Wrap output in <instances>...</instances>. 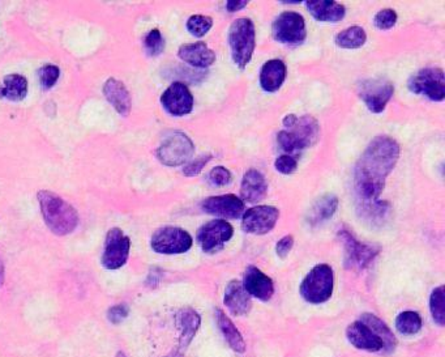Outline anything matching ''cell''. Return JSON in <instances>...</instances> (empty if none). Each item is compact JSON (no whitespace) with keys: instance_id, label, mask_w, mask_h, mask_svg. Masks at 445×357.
Segmentation results:
<instances>
[{"instance_id":"obj_14","label":"cell","mask_w":445,"mask_h":357,"mask_svg":"<svg viewBox=\"0 0 445 357\" xmlns=\"http://www.w3.org/2000/svg\"><path fill=\"white\" fill-rule=\"evenodd\" d=\"M395 93V87L388 80L371 79L360 84V96L372 113H381Z\"/></svg>"},{"instance_id":"obj_26","label":"cell","mask_w":445,"mask_h":357,"mask_svg":"<svg viewBox=\"0 0 445 357\" xmlns=\"http://www.w3.org/2000/svg\"><path fill=\"white\" fill-rule=\"evenodd\" d=\"M216 319H217L218 328L224 334L225 339L228 340V346L233 348L235 352L243 353L246 351L245 340L242 338L240 332L238 331V328H235V325L231 322V319L228 318V316L219 309L216 311Z\"/></svg>"},{"instance_id":"obj_27","label":"cell","mask_w":445,"mask_h":357,"mask_svg":"<svg viewBox=\"0 0 445 357\" xmlns=\"http://www.w3.org/2000/svg\"><path fill=\"white\" fill-rule=\"evenodd\" d=\"M180 326V348L189 347L200 328V316L192 309L182 310L178 316Z\"/></svg>"},{"instance_id":"obj_28","label":"cell","mask_w":445,"mask_h":357,"mask_svg":"<svg viewBox=\"0 0 445 357\" xmlns=\"http://www.w3.org/2000/svg\"><path fill=\"white\" fill-rule=\"evenodd\" d=\"M360 321H362L363 323H366L381 339L385 352H390V351L395 349L396 344H397L396 337L392 334V331L389 330L388 326L381 319L367 313V314H363L360 317Z\"/></svg>"},{"instance_id":"obj_24","label":"cell","mask_w":445,"mask_h":357,"mask_svg":"<svg viewBox=\"0 0 445 357\" xmlns=\"http://www.w3.org/2000/svg\"><path fill=\"white\" fill-rule=\"evenodd\" d=\"M286 79V66L280 59H271L264 63L260 72V86L269 93L277 92L282 87Z\"/></svg>"},{"instance_id":"obj_16","label":"cell","mask_w":445,"mask_h":357,"mask_svg":"<svg viewBox=\"0 0 445 357\" xmlns=\"http://www.w3.org/2000/svg\"><path fill=\"white\" fill-rule=\"evenodd\" d=\"M201 208L204 213L214 215L224 219H238L245 213V202L238 198L237 195L226 194L210 196L203 201Z\"/></svg>"},{"instance_id":"obj_46","label":"cell","mask_w":445,"mask_h":357,"mask_svg":"<svg viewBox=\"0 0 445 357\" xmlns=\"http://www.w3.org/2000/svg\"><path fill=\"white\" fill-rule=\"evenodd\" d=\"M115 357H127V356L124 355L123 352H118V353H116V356Z\"/></svg>"},{"instance_id":"obj_4","label":"cell","mask_w":445,"mask_h":357,"mask_svg":"<svg viewBox=\"0 0 445 357\" xmlns=\"http://www.w3.org/2000/svg\"><path fill=\"white\" fill-rule=\"evenodd\" d=\"M320 127L313 116H304L298 118L296 123L278 133V144L287 154H296L316 143L319 137Z\"/></svg>"},{"instance_id":"obj_3","label":"cell","mask_w":445,"mask_h":357,"mask_svg":"<svg viewBox=\"0 0 445 357\" xmlns=\"http://www.w3.org/2000/svg\"><path fill=\"white\" fill-rule=\"evenodd\" d=\"M228 45L231 57L238 67L246 68L255 51V24L251 19H237L228 29Z\"/></svg>"},{"instance_id":"obj_7","label":"cell","mask_w":445,"mask_h":357,"mask_svg":"<svg viewBox=\"0 0 445 357\" xmlns=\"http://www.w3.org/2000/svg\"><path fill=\"white\" fill-rule=\"evenodd\" d=\"M409 89L431 101H443L445 97V75L441 68L428 67L418 71L409 80Z\"/></svg>"},{"instance_id":"obj_1","label":"cell","mask_w":445,"mask_h":357,"mask_svg":"<svg viewBox=\"0 0 445 357\" xmlns=\"http://www.w3.org/2000/svg\"><path fill=\"white\" fill-rule=\"evenodd\" d=\"M399 152L397 142L385 135L376 136L364 149L354 172L355 191L363 206L379 202L385 181L397 164Z\"/></svg>"},{"instance_id":"obj_12","label":"cell","mask_w":445,"mask_h":357,"mask_svg":"<svg viewBox=\"0 0 445 357\" xmlns=\"http://www.w3.org/2000/svg\"><path fill=\"white\" fill-rule=\"evenodd\" d=\"M280 217V211L273 206H256L243 213L242 229L249 234L263 236L271 232Z\"/></svg>"},{"instance_id":"obj_22","label":"cell","mask_w":445,"mask_h":357,"mask_svg":"<svg viewBox=\"0 0 445 357\" xmlns=\"http://www.w3.org/2000/svg\"><path fill=\"white\" fill-rule=\"evenodd\" d=\"M225 305L234 316H245L248 314L252 308V299L247 293L243 284L238 280H233L228 283L225 290Z\"/></svg>"},{"instance_id":"obj_2","label":"cell","mask_w":445,"mask_h":357,"mask_svg":"<svg viewBox=\"0 0 445 357\" xmlns=\"http://www.w3.org/2000/svg\"><path fill=\"white\" fill-rule=\"evenodd\" d=\"M39 202L42 217L48 229L54 234L67 236L76 229L78 225V213L59 195L48 190H41L39 193Z\"/></svg>"},{"instance_id":"obj_34","label":"cell","mask_w":445,"mask_h":357,"mask_svg":"<svg viewBox=\"0 0 445 357\" xmlns=\"http://www.w3.org/2000/svg\"><path fill=\"white\" fill-rule=\"evenodd\" d=\"M144 48L149 57L160 55L165 48V39L162 37L161 32L158 29H153L145 36L144 39Z\"/></svg>"},{"instance_id":"obj_6","label":"cell","mask_w":445,"mask_h":357,"mask_svg":"<svg viewBox=\"0 0 445 357\" xmlns=\"http://www.w3.org/2000/svg\"><path fill=\"white\" fill-rule=\"evenodd\" d=\"M273 39L285 45H302L307 37L306 21L298 12H284L273 21Z\"/></svg>"},{"instance_id":"obj_5","label":"cell","mask_w":445,"mask_h":357,"mask_svg":"<svg viewBox=\"0 0 445 357\" xmlns=\"http://www.w3.org/2000/svg\"><path fill=\"white\" fill-rule=\"evenodd\" d=\"M334 275L331 266L317 264L307 274L301 285V295L310 304H322L331 299Z\"/></svg>"},{"instance_id":"obj_10","label":"cell","mask_w":445,"mask_h":357,"mask_svg":"<svg viewBox=\"0 0 445 357\" xmlns=\"http://www.w3.org/2000/svg\"><path fill=\"white\" fill-rule=\"evenodd\" d=\"M131 248L130 237L124 234L121 228L110 229L106 241H104V255H102V264L107 270H118L123 267L128 260Z\"/></svg>"},{"instance_id":"obj_40","label":"cell","mask_w":445,"mask_h":357,"mask_svg":"<svg viewBox=\"0 0 445 357\" xmlns=\"http://www.w3.org/2000/svg\"><path fill=\"white\" fill-rule=\"evenodd\" d=\"M127 316H128V308H127L125 305H123V304L115 305V307L110 308L109 311H107V319H109L111 323H114V325L121 323L122 321L127 318Z\"/></svg>"},{"instance_id":"obj_35","label":"cell","mask_w":445,"mask_h":357,"mask_svg":"<svg viewBox=\"0 0 445 357\" xmlns=\"http://www.w3.org/2000/svg\"><path fill=\"white\" fill-rule=\"evenodd\" d=\"M60 76V69L55 65H46L39 68V78L41 87L50 89L57 84V79Z\"/></svg>"},{"instance_id":"obj_11","label":"cell","mask_w":445,"mask_h":357,"mask_svg":"<svg viewBox=\"0 0 445 357\" xmlns=\"http://www.w3.org/2000/svg\"><path fill=\"white\" fill-rule=\"evenodd\" d=\"M234 234V229L230 222L222 219L212 220L204 224L198 232V241L203 251L208 254H214L221 250L226 242Z\"/></svg>"},{"instance_id":"obj_33","label":"cell","mask_w":445,"mask_h":357,"mask_svg":"<svg viewBox=\"0 0 445 357\" xmlns=\"http://www.w3.org/2000/svg\"><path fill=\"white\" fill-rule=\"evenodd\" d=\"M213 25V20L204 15H193L187 21V29L195 37H203Z\"/></svg>"},{"instance_id":"obj_42","label":"cell","mask_w":445,"mask_h":357,"mask_svg":"<svg viewBox=\"0 0 445 357\" xmlns=\"http://www.w3.org/2000/svg\"><path fill=\"white\" fill-rule=\"evenodd\" d=\"M247 4H248V1L246 0H228L226 1V10L228 12H237V11L243 10L245 7H247Z\"/></svg>"},{"instance_id":"obj_13","label":"cell","mask_w":445,"mask_h":357,"mask_svg":"<svg viewBox=\"0 0 445 357\" xmlns=\"http://www.w3.org/2000/svg\"><path fill=\"white\" fill-rule=\"evenodd\" d=\"M340 240L345 248V264L352 270H363L378 255V249L358 241L350 232L340 231Z\"/></svg>"},{"instance_id":"obj_36","label":"cell","mask_w":445,"mask_h":357,"mask_svg":"<svg viewBox=\"0 0 445 357\" xmlns=\"http://www.w3.org/2000/svg\"><path fill=\"white\" fill-rule=\"evenodd\" d=\"M396 22H397V13H396V11L389 10V8L379 11V12L376 13L375 19H374L375 27H376L378 29L381 30L393 28V27L396 25Z\"/></svg>"},{"instance_id":"obj_39","label":"cell","mask_w":445,"mask_h":357,"mask_svg":"<svg viewBox=\"0 0 445 357\" xmlns=\"http://www.w3.org/2000/svg\"><path fill=\"white\" fill-rule=\"evenodd\" d=\"M210 159H212V156L210 155L200 156L196 160L191 161V163H189V164L184 166L183 173H184V175H187V177H195V175H198V174H200V172L203 170V168L208 164L209 161H210Z\"/></svg>"},{"instance_id":"obj_29","label":"cell","mask_w":445,"mask_h":357,"mask_svg":"<svg viewBox=\"0 0 445 357\" xmlns=\"http://www.w3.org/2000/svg\"><path fill=\"white\" fill-rule=\"evenodd\" d=\"M338 207V199L333 194L324 195L315 206L310 213V222L313 224H320L322 222L329 220L331 216L337 211Z\"/></svg>"},{"instance_id":"obj_19","label":"cell","mask_w":445,"mask_h":357,"mask_svg":"<svg viewBox=\"0 0 445 357\" xmlns=\"http://www.w3.org/2000/svg\"><path fill=\"white\" fill-rule=\"evenodd\" d=\"M104 95L121 116H128L132 109V98L121 80L109 79L104 86Z\"/></svg>"},{"instance_id":"obj_17","label":"cell","mask_w":445,"mask_h":357,"mask_svg":"<svg viewBox=\"0 0 445 357\" xmlns=\"http://www.w3.org/2000/svg\"><path fill=\"white\" fill-rule=\"evenodd\" d=\"M242 284L249 296H254L261 301L272 299L275 293V285L272 279L255 266H249L247 269Z\"/></svg>"},{"instance_id":"obj_15","label":"cell","mask_w":445,"mask_h":357,"mask_svg":"<svg viewBox=\"0 0 445 357\" xmlns=\"http://www.w3.org/2000/svg\"><path fill=\"white\" fill-rule=\"evenodd\" d=\"M161 104L171 116H187L193 109V97L186 84L175 81L163 92Z\"/></svg>"},{"instance_id":"obj_20","label":"cell","mask_w":445,"mask_h":357,"mask_svg":"<svg viewBox=\"0 0 445 357\" xmlns=\"http://www.w3.org/2000/svg\"><path fill=\"white\" fill-rule=\"evenodd\" d=\"M268 193V182L261 172L249 169L242 180L240 199L243 202L257 203L263 201Z\"/></svg>"},{"instance_id":"obj_43","label":"cell","mask_w":445,"mask_h":357,"mask_svg":"<svg viewBox=\"0 0 445 357\" xmlns=\"http://www.w3.org/2000/svg\"><path fill=\"white\" fill-rule=\"evenodd\" d=\"M296 121H298V116H295V114H289V116H285V128H290V127H293V126L296 123Z\"/></svg>"},{"instance_id":"obj_37","label":"cell","mask_w":445,"mask_h":357,"mask_svg":"<svg viewBox=\"0 0 445 357\" xmlns=\"http://www.w3.org/2000/svg\"><path fill=\"white\" fill-rule=\"evenodd\" d=\"M209 181L214 186H225V184H230L231 173L228 169L224 168V166H216L209 173Z\"/></svg>"},{"instance_id":"obj_8","label":"cell","mask_w":445,"mask_h":357,"mask_svg":"<svg viewBox=\"0 0 445 357\" xmlns=\"http://www.w3.org/2000/svg\"><path fill=\"white\" fill-rule=\"evenodd\" d=\"M193 240L190 233L177 227H165L153 234L151 245L153 250L160 254L172 255L190 250Z\"/></svg>"},{"instance_id":"obj_30","label":"cell","mask_w":445,"mask_h":357,"mask_svg":"<svg viewBox=\"0 0 445 357\" xmlns=\"http://www.w3.org/2000/svg\"><path fill=\"white\" fill-rule=\"evenodd\" d=\"M336 45L342 48H360L366 43L367 34L362 27H350L336 36Z\"/></svg>"},{"instance_id":"obj_18","label":"cell","mask_w":445,"mask_h":357,"mask_svg":"<svg viewBox=\"0 0 445 357\" xmlns=\"http://www.w3.org/2000/svg\"><path fill=\"white\" fill-rule=\"evenodd\" d=\"M346 338L354 347L358 349L369 351V352L384 351V344L381 339L362 321L351 323L346 330Z\"/></svg>"},{"instance_id":"obj_44","label":"cell","mask_w":445,"mask_h":357,"mask_svg":"<svg viewBox=\"0 0 445 357\" xmlns=\"http://www.w3.org/2000/svg\"><path fill=\"white\" fill-rule=\"evenodd\" d=\"M3 283H4V264L0 260V287L3 285Z\"/></svg>"},{"instance_id":"obj_9","label":"cell","mask_w":445,"mask_h":357,"mask_svg":"<svg viewBox=\"0 0 445 357\" xmlns=\"http://www.w3.org/2000/svg\"><path fill=\"white\" fill-rule=\"evenodd\" d=\"M195 151V145L189 136L183 133H174L163 140L157 156L162 164L178 166L190 160Z\"/></svg>"},{"instance_id":"obj_32","label":"cell","mask_w":445,"mask_h":357,"mask_svg":"<svg viewBox=\"0 0 445 357\" xmlns=\"http://www.w3.org/2000/svg\"><path fill=\"white\" fill-rule=\"evenodd\" d=\"M444 287L440 285L431 293L430 299V309L432 318L435 319L439 326L445 325V292Z\"/></svg>"},{"instance_id":"obj_41","label":"cell","mask_w":445,"mask_h":357,"mask_svg":"<svg viewBox=\"0 0 445 357\" xmlns=\"http://www.w3.org/2000/svg\"><path fill=\"white\" fill-rule=\"evenodd\" d=\"M294 238L293 236H285L284 238H281L280 241L277 242V246H275V252L280 258H285L290 250L293 249Z\"/></svg>"},{"instance_id":"obj_25","label":"cell","mask_w":445,"mask_h":357,"mask_svg":"<svg viewBox=\"0 0 445 357\" xmlns=\"http://www.w3.org/2000/svg\"><path fill=\"white\" fill-rule=\"evenodd\" d=\"M28 95V80L25 76L13 74L7 75L3 84H0V98H8L10 101H21Z\"/></svg>"},{"instance_id":"obj_38","label":"cell","mask_w":445,"mask_h":357,"mask_svg":"<svg viewBox=\"0 0 445 357\" xmlns=\"http://www.w3.org/2000/svg\"><path fill=\"white\" fill-rule=\"evenodd\" d=\"M296 160L290 155L280 156L275 163V170L281 174H293L296 170Z\"/></svg>"},{"instance_id":"obj_21","label":"cell","mask_w":445,"mask_h":357,"mask_svg":"<svg viewBox=\"0 0 445 357\" xmlns=\"http://www.w3.org/2000/svg\"><path fill=\"white\" fill-rule=\"evenodd\" d=\"M178 55L183 62L193 67L208 68L216 62V53L204 42L183 45Z\"/></svg>"},{"instance_id":"obj_45","label":"cell","mask_w":445,"mask_h":357,"mask_svg":"<svg viewBox=\"0 0 445 357\" xmlns=\"http://www.w3.org/2000/svg\"><path fill=\"white\" fill-rule=\"evenodd\" d=\"M166 357H183V353H182V351L177 349V351H172L170 355H167Z\"/></svg>"},{"instance_id":"obj_31","label":"cell","mask_w":445,"mask_h":357,"mask_svg":"<svg viewBox=\"0 0 445 357\" xmlns=\"http://www.w3.org/2000/svg\"><path fill=\"white\" fill-rule=\"evenodd\" d=\"M396 328L404 335H414L422 328V318L417 311H404L396 319Z\"/></svg>"},{"instance_id":"obj_23","label":"cell","mask_w":445,"mask_h":357,"mask_svg":"<svg viewBox=\"0 0 445 357\" xmlns=\"http://www.w3.org/2000/svg\"><path fill=\"white\" fill-rule=\"evenodd\" d=\"M307 10L313 15V19L322 22H338L345 18L346 8L337 1L325 0H308L306 1Z\"/></svg>"}]
</instances>
